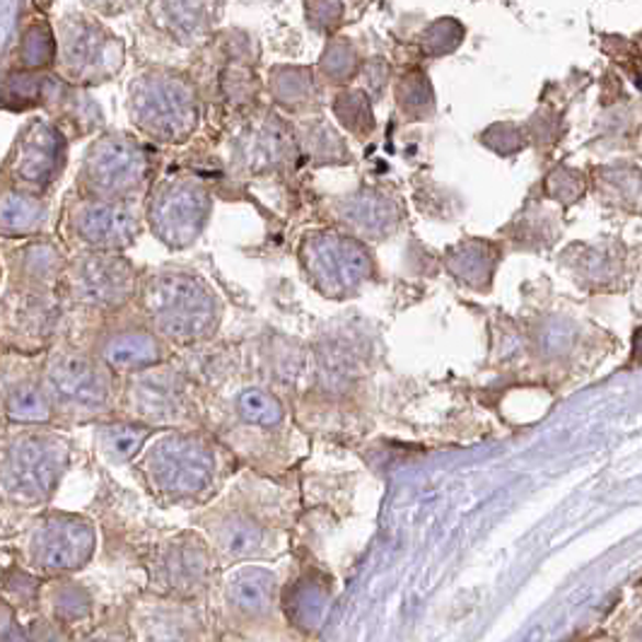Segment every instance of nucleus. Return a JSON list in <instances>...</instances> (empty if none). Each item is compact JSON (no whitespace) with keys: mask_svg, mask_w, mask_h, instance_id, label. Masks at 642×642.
I'll return each mask as SVG.
<instances>
[{"mask_svg":"<svg viewBox=\"0 0 642 642\" xmlns=\"http://www.w3.org/2000/svg\"><path fill=\"white\" fill-rule=\"evenodd\" d=\"M146 309L160 334L198 341L218 324V302L208 285L188 273H160L146 288Z\"/></svg>","mask_w":642,"mask_h":642,"instance_id":"obj_1","label":"nucleus"},{"mask_svg":"<svg viewBox=\"0 0 642 642\" xmlns=\"http://www.w3.org/2000/svg\"><path fill=\"white\" fill-rule=\"evenodd\" d=\"M130 122L162 142H182L198 124V104L186 80L172 73H148L130 82Z\"/></svg>","mask_w":642,"mask_h":642,"instance_id":"obj_2","label":"nucleus"},{"mask_svg":"<svg viewBox=\"0 0 642 642\" xmlns=\"http://www.w3.org/2000/svg\"><path fill=\"white\" fill-rule=\"evenodd\" d=\"M302 266L314 288L343 297L372 276V259L360 242L339 232H317L302 244Z\"/></svg>","mask_w":642,"mask_h":642,"instance_id":"obj_3","label":"nucleus"},{"mask_svg":"<svg viewBox=\"0 0 642 642\" xmlns=\"http://www.w3.org/2000/svg\"><path fill=\"white\" fill-rule=\"evenodd\" d=\"M150 172L148 152L128 136H102L94 140L85 162L82 182L102 200H122L146 184Z\"/></svg>","mask_w":642,"mask_h":642,"instance_id":"obj_4","label":"nucleus"},{"mask_svg":"<svg viewBox=\"0 0 642 642\" xmlns=\"http://www.w3.org/2000/svg\"><path fill=\"white\" fill-rule=\"evenodd\" d=\"M68 463V445L54 435H27L5 451V491L15 501L49 497Z\"/></svg>","mask_w":642,"mask_h":642,"instance_id":"obj_5","label":"nucleus"},{"mask_svg":"<svg viewBox=\"0 0 642 642\" xmlns=\"http://www.w3.org/2000/svg\"><path fill=\"white\" fill-rule=\"evenodd\" d=\"M213 451L204 439L170 435L154 443L146 459L152 483L172 497H188L206 489L213 479Z\"/></svg>","mask_w":642,"mask_h":642,"instance_id":"obj_6","label":"nucleus"},{"mask_svg":"<svg viewBox=\"0 0 642 642\" xmlns=\"http://www.w3.org/2000/svg\"><path fill=\"white\" fill-rule=\"evenodd\" d=\"M210 218V196L192 180H174L158 186L148 206L150 228L160 240L182 249L192 244Z\"/></svg>","mask_w":642,"mask_h":642,"instance_id":"obj_7","label":"nucleus"},{"mask_svg":"<svg viewBox=\"0 0 642 642\" xmlns=\"http://www.w3.org/2000/svg\"><path fill=\"white\" fill-rule=\"evenodd\" d=\"M58 54L66 73L78 82H100L124 64L122 42L80 15L64 20L58 27Z\"/></svg>","mask_w":642,"mask_h":642,"instance_id":"obj_8","label":"nucleus"},{"mask_svg":"<svg viewBox=\"0 0 642 642\" xmlns=\"http://www.w3.org/2000/svg\"><path fill=\"white\" fill-rule=\"evenodd\" d=\"M94 553V529L73 515H49L30 543L32 561L49 570H76Z\"/></svg>","mask_w":642,"mask_h":642,"instance_id":"obj_9","label":"nucleus"},{"mask_svg":"<svg viewBox=\"0 0 642 642\" xmlns=\"http://www.w3.org/2000/svg\"><path fill=\"white\" fill-rule=\"evenodd\" d=\"M66 160V140L54 126L46 122H32L10 152L8 170L15 182L27 186L30 192L49 186L61 174Z\"/></svg>","mask_w":642,"mask_h":642,"instance_id":"obj_10","label":"nucleus"},{"mask_svg":"<svg viewBox=\"0 0 642 642\" xmlns=\"http://www.w3.org/2000/svg\"><path fill=\"white\" fill-rule=\"evenodd\" d=\"M136 288V273L128 261L114 254H90L73 268V293L80 302L94 307L124 305Z\"/></svg>","mask_w":642,"mask_h":642,"instance_id":"obj_11","label":"nucleus"},{"mask_svg":"<svg viewBox=\"0 0 642 642\" xmlns=\"http://www.w3.org/2000/svg\"><path fill=\"white\" fill-rule=\"evenodd\" d=\"M46 382H49L56 399L70 406L98 409L110 399V375L104 367L85 358L80 353L54 355L46 367Z\"/></svg>","mask_w":642,"mask_h":642,"instance_id":"obj_12","label":"nucleus"},{"mask_svg":"<svg viewBox=\"0 0 642 642\" xmlns=\"http://www.w3.org/2000/svg\"><path fill=\"white\" fill-rule=\"evenodd\" d=\"M76 234L98 252H118L138 234V216L124 200L94 198L76 208Z\"/></svg>","mask_w":642,"mask_h":642,"instance_id":"obj_13","label":"nucleus"},{"mask_svg":"<svg viewBox=\"0 0 642 642\" xmlns=\"http://www.w3.org/2000/svg\"><path fill=\"white\" fill-rule=\"evenodd\" d=\"M128 406L146 421H172L184 411V382L172 370L140 372L128 387Z\"/></svg>","mask_w":642,"mask_h":642,"instance_id":"obj_14","label":"nucleus"},{"mask_svg":"<svg viewBox=\"0 0 642 642\" xmlns=\"http://www.w3.org/2000/svg\"><path fill=\"white\" fill-rule=\"evenodd\" d=\"M210 573L206 543L194 534H182L164 546L158 558V580L172 592H192L204 585Z\"/></svg>","mask_w":642,"mask_h":642,"instance_id":"obj_15","label":"nucleus"},{"mask_svg":"<svg viewBox=\"0 0 642 642\" xmlns=\"http://www.w3.org/2000/svg\"><path fill=\"white\" fill-rule=\"evenodd\" d=\"M218 15V0H152L150 18L182 44L206 39Z\"/></svg>","mask_w":642,"mask_h":642,"instance_id":"obj_16","label":"nucleus"},{"mask_svg":"<svg viewBox=\"0 0 642 642\" xmlns=\"http://www.w3.org/2000/svg\"><path fill=\"white\" fill-rule=\"evenodd\" d=\"M341 218L365 237H387L399 222V206L389 196L363 192L343 200Z\"/></svg>","mask_w":642,"mask_h":642,"instance_id":"obj_17","label":"nucleus"},{"mask_svg":"<svg viewBox=\"0 0 642 642\" xmlns=\"http://www.w3.org/2000/svg\"><path fill=\"white\" fill-rule=\"evenodd\" d=\"M329 609V585L324 577L305 575L285 592V614L305 633H312L324 621Z\"/></svg>","mask_w":642,"mask_h":642,"instance_id":"obj_18","label":"nucleus"},{"mask_svg":"<svg viewBox=\"0 0 642 642\" xmlns=\"http://www.w3.org/2000/svg\"><path fill=\"white\" fill-rule=\"evenodd\" d=\"M102 360L112 370H142L160 360V343L148 331H118L104 341Z\"/></svg>","mask_w":642,"mask_h":642,"instance_id":"obj_19","label":"nucleus"},{"mask_svg":"<svg viewBox=\"0 0 642 642\" xmlns=\"http://www.w3.org/2000/svg\"><path fill=\"white\" fill-rule=\"evenodd\" d=\"M276 580L268 570L242 568L228 582V599L244 614H264L271 606Z\"/></svg>","mask_w":642,"mask_h":642,"instance_id":"obj_20","label":"nucleus"},{"mask_svg":"<svg viewBox=\"0 0 642 642\" xmlns=\"http://www.w3.org/2000/svg\"><path fill=\"white\" fill-rule=\"evenodd\" d=\"M288 150V140L283 136V128L276 124H259L254 130H249V136L242 146V158L252 168H273L285 158Z\"/></svg>","mask_w":642,"mask_h":642,"instance_id":"obj_21","label":"nucleus"},{"mask_svg":"<svg viewBox=\"0 0 642 642\" xmlns=\"http://www.w3.org/2000/svg\"><path fill=\"white\" fill-rule=\"evenodd\" d=\"M46 220V208L27 192H8L3 196V232L25 234L39 230Z\"/></svg>","mask_w":642,"mask_h":642,"instance_id":"obj_22","label":"nucleus"},{"mask_svg":"<svg viewBox=\"0 0 642 642\" xmlns=\"http://www.w3.org/2000/svg\"><path fill=\"white\" fill-rule=\"evenodd\" d=\"M5 411L8 419H13L18 423H44L51 419L49 399H46L44 391L32 382L15 385L8 391Z\"/></svg>","mask_w":642,"mask_h":642,"instance_id":"obj_23","label":"nucleus"},{"mask_svg":"<svg viewBox=\"0 0 642 642\" xmlns=\"http://www.w3.org/2000/svg\"><path fill=\"white\" fill-rule=\"evenodd\" d=\"M261 541H264V531H261V527L254 519H249L244 515L228 517L218 531L220 549L232 558H244V555L256 553Z\"/></svg>","mask_w":642,"mask_h":642,"instance_id":"obj_24","label":"nucleus"},{"mask_svg":"<svg viewBox=\"0 0 642 642\" xmlns=\"http://www.w3.org/2000/svg\"><path fill=\"white\" fill-rule=\"evenodd\" d=\"M148 439V427L146 425H130V423H118V425H106L98 437L102 455L112 461H126L138 449L146 445Z\"/></svg>","mask_w":642,"mask_h":642,"instance_id":"obj_25","label":"nucleus"},{"mask_svg":"<svg viewBox=\"0 0 642 642\" xmlns=\"http://www.w3.org/2000/svg\"><path fill=\"white\" fill-rule=\"evenodd\" d=\"M237 411L252 425L273 427L283 421V403L264 389H247L237 399Z\"/></svg>","mask_w":642,"mask_h":642,"instance_id":"obj_26","label":"nucleus"},{"mask_svg":"<svg viewBox=\"0 0 642 642\" xmlns=\"http://www.w3.org/2000/svg\"><path fill=\"white\" fill-rule=\"evenodd\" d=\"M336 114L341 116V122L346 124V128L355 130L358 136H367V130L372 128V116H370V102L365 100V94L360 92H348L339 98L336 102Z\"/></svg>","mask_w":642,"mask_h":642,"instance_id":"obj_27","label":"nucleus"},{"mask_svg":"<svg viewBox=\"0 0 642 642\" xmlns=\"http://www.w3.org/2000/svg\"><path fill=\"white\" fill-rule=\"evenodd\" d=\"M54 54H56L54 34L44 25L32 27L25 34V42H22V61H25V66L39 68V66L51 64Z\"/></svg>","mask_w":642,"mask_h":642,"instance_id":"obj_28","label":"nucleus"},{"mask_svg":"<svg viewBox=\"0 0 642 642\" xmlns=\"http://www.w3.org/2000/svg\"><path fill=\"white\" fill-rule=\"evenodd\" d=\"M90 611V597L85 589L76 585H66L56 592L54 597V614L64 621H78V618L88 616Z\"/></svg>","mask_w":642,"mask_h":642,"instance_id":"obj_29","label":"nucleus"},{"mask_svg":"<svg viewBox=\"0 0 642 642\" xmlns=\"http://www.w3.org/2000/svg\"><path fill=\"white\" fill-rule=\"evenodd\" d=\"M25 273L34 283L51 280L58 273V254L46 244L30 247V252L25 256Z\"/></svg>","mask_w":642,"mask_h":642,"instance_id":"obj_30","label":"nucleus"},{"mask_svg":"<svg viewBox=\"0 0 642 642\" xmlns=\"http://www.w3.org/2000/svg\"><path fill=\"white\" fill-rule=\"evenodd\" d=\"M300 78V73H295V70H290V73H285L283 78V85H276V92L278 98L285 100L288 104H295V102H302L309 98V78H305L300 85H295V80Z\"/></svg>","mask_w":642,"mask_h":642,"instance_id":"obj_31","label":"nucleus"},{"mask_svg":"<svg viewBox=\"0 0 642 642\" xmlns=\"http://www.w3.org/2000/svg\"><path fill=\"white\" fill-rule=\"evenodd\" d=\"M85 3L90 8L98 10V13H106V15H116L122 13V10H126L134 0H85Z\"/></svg>","mask_w":642,"mask_h":642,"instance_id":"obj_32","label":"nucleus"}]
</instances>
